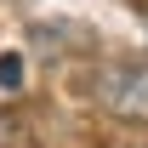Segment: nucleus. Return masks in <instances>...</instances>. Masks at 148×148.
<instances>
[{"label":"nucleus","instance_id":"nucleus-1","mask_svg":"<svg viewBox=\"0 0 148 148\" xmlns=\"http://www.w3.org/2000/svg\"><path fill=\"white\" fill-rule=\"evenodd\" d=\"M97 103L120 120H148V63H114L97 80Z\"/></svg>","mask_w":148,"mask_h":148},{"label":"nucleus","instance_id":"nucleus-2","mask_svg":"<svg viewBox=\"0 0 148 148\" xmlns=\"http://www.w3.org/2000/svg\"><path fill=\"white\" fill-rule=\"evenodd\" d=\"M12 86H23V57H17V51L0 57V91H12Z\"/></svg>","mask_w":148,"mask_h":148}]
</instances>
